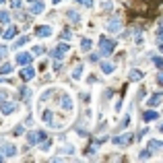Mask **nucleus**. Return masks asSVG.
I'll return each instance as SVG.
<instances>
[{"instance_id": "obj_1", "label": "nucleus", "mask_w": 163, "mask_h": 163, "mask_svg": "<svg viewBox=\"0 0 163 163\" xmlns=\"http://www.w3.org/2000/svg\"><path fill=\"white\" fill-rule=\"evenodd\" d=\"M41 139H44V134H37V132H29V134H27V142H29V145H37Z\"/></svg>"}, {"instance_id": "obj_2", "label": "nucleus", "mask_w": 163, "mask_h": 163, "mask_svg": "<svg viewBox=\"0 0 163 163\" xmlns=\"http://www.w3.org/2000/svg\"><path fill=\"white\" fill-rule=\"evenodd\" d=\"M2 155L15 157V155H17V147H15V145H4V147H2Z\"/></svg>"}, {"instance_id": "obj_3", "label": "nucleus", "mask_w": 163, "mask_h": 163, "mask_svg": "<svg viewBox=\"0 0 163 163\" xmlns=\"http://www.w3.org/2000/svg\"><path fill=\"white\" fill-rule=\"evenodd\" d=\"M99 46H101V50H103L105 54H107V52H112V50H114V44H112V41H109V39H99Z\"/></svg>"}, {"instance_id": "obj_4", "label": "nucleus", "mask_w": 163, "mask_h": 163, "mask_svg": "<svg viewBox=\"0 0 163 163\" xmlns=\"http://www.w3.org/2000/svg\"><path fill=\"white\" fill-rule=\"evenodd\" d=\"M66 52H68V47L66 46H58L56 47V50H54V58H64V54H66Z\"/></svg>"}, {"instance_id": "obj_5", "label": "nucleus", "mask_w": 163, "mask_h": 163, "mask_svg": "<svg viewBox=\"0 0 163 163\" xmlns=\"http://www.w3.org/2000/svg\"><path fill=\"white\" fill-rule=\"evenodd\" d=\"M31 54H19L17 56V64H27V62H31Z\"/></svg>"}, {"instance_id": "obj_6", "label": "nucleus", "mask_w": 163, "mask_h": 163, "mask_svg": "<svg viewBox=\"0 0 163 163\" xmlns=\"http://www.w3.org/2000/svg\"><path fill=\"white\" fill-rule=\"evenodd\" d=\"M35 70L33 68H23L21 70V79H25V81H29V79H33Z\"/></svg>"}, {"instance_id": "obj_7", "label": "nucleus", "mask_w": 163, "mask_h": 163, "mask_svg": "<svg viewBox=\"0 0 163 163\" xmlns=\"http://www.w3.org/2000/svg\"><path fill=\"white\" fill-rule=\"evenodd\" d=\"M130 139H132L130 134H124V136H118V139H114V142H116V145H128Z\"/></svg>"}, {"instance_id": "obj_8", "label": "nucleus", "mask_w": 163, "mask_h": 163, "mask_svg": "<svg viewBox=\"0 0 163 163\" xmlns=\"http://www.w3.org/2000/svg\"><path fill=\"white\" fill-rule=\"evenodd\" d=\"M50 33H52L50 27H39V29H37V35H39V37H50Z\"/></svg>"}, {"instance_id": "obj_9", "label": "nucleus", "mask_w": 163, "mask_h": 163, "mask_svg": "<svg viewBox=\"0 0 163 163\" xmlns=\"http://www.w3.org/2000/svg\"><path fill=\"white\" fill-rule=\"evenodd\" d=\"M159 101H161V93H155V95L151 97V99H149V103H147V105H151V107H155V105L159 103Z\"/></svg>"}, {"instance_id": "obj_10", "label": "nucleus", "mask_w": 163, "mask_h": 163, "mask_svg": "<svg viewBox=\"0 0 163 163\" xmlns=\"http://www.w3.org/2000/svg\"><path fill=\"white\" fill-rule=\"evenodd\" d=\"M2 112H4V114H12V112H15V107H12L11 101H4V103H2Z\"/></svg>"}, {"instance_id": "obj_11", "label": "nucleus", "mask_w": 163, "mask_h": 163, "mask_svg": "<svg viewBox=\"0 0 163 163\" xmlns=\"http://www.w3.org/2000/svg\"><path fill=\"white\" fill-rule=\"evenodd\" d=\"M101 70H103L105 74H112V72H114V66H112L109 62H101Z\"/></svg>"}, {"instance_id": "obj_12", "label": "nucleus", "mask_w": 163, "mask_h": 163, "mask_svg": "<svg viewBox=\"0 0 163 163\" xmlns=\"http://www.w3.org/2000/svg\"><path fill=\"white\" fill-rule=\"evenodd\" d=\"M142 77H145V74H142L140 70H132V72H130V81H140Z\"/></svg>"}, {"instance_id": "obj_13", "label": "nucleus", "mask_w": 163, "mask_h": 163, "mask_svg": "<svg viewBox=\"0 0 163 163\" xmlns=\"http://www.w3.org/2000/svg\"><path fill=\"white\" fill-rule=\"evenodd\" d=\"M41 11H44V4H41V2H35L33 6H31V12H33V15H39Z\"/></svg>"}, {"instance_id": "obj_14", "label": "nucleus", "mask_w": 163, "mask_h": 163, "mask_svg": "<svg viewBox=\"0 0 163 163\" xmlns=\"http://www.w3.org/2000/svg\"><path fill=\"white\" fill-rule=\"evenodd\" d=\"M157 118H159V114H157V112H153V109L145 112V120H157Z\"/></svg>"}, {"instance_id": "obj_15", "label": "nucleus", "mask_w": 163, "mask_h": 163, "mask_svg": "<svg viewBox=\"0 0 163 163\" xmlns=\"http://www.w3.org/2000/svg\"><path fill=\"white\" fill-rule=\"evenodd\" d=\"M107 29H109V31H118V29H120V21H109Z\"/></svg>"}, {"instance_id": "obj_16", "label": "nucleus", "mask_w": 163, "mask_h": 163, "mask_svg": "<svg viewBox=\"0 0 163 163\" xmlns=\"http://www.w3.org/2000/svg\"><path fill=\"white\" fill-rule=\"evenodd\" d=\"M81 74H83V66H77L72 72V79H81Z\"/></svg>"}, {"instance_id": "obj_17", "label": "nucleus", "mask_w": 163, "mask_h": 163, "mask_svg": "<svg viewBox=\"0 0 163 163\" xmlns=\"http://www.w3.org/2000/svg\"><path fill=\"white\" fill-rule=\"evenodd\" d=\"M89 47H91V39H83V41H81V50H85V52H87Z\"/></svg>"}, {"instance_id": "obj_18", "label": "nucleus", "mask_w": 163, "mask_h": 163, "mask_svg": "<svg viewBox=\"0 0 163 163\" xmlns=\"http://www.w3.org/2000/svg\"><path fill=\"white\" fill-rule=\"evenodd\" d=\"M62 107H66V109H70V107H72V101H70V97H64V99H62Z\"/></svg>"}, {"instance_id": "obj_19", "label": "nucleus", "mask_w": 163, "mask_h": 163, "mask_svg": "<svg viewBox=\"0 0 163 163\" xmlns=\"http://www.w3.org/2000/svg\"><path fill=\"white\" fill-rule=\"evenodd\" d=\"M15 33H17V29H15V27H11V29H8V31L4 33V39H11V37H12Z\"/></svg>"}, {"instance_id": "obj_20", "label": "nucleus", "mask_w": 163, "mask_h": 163, "mask_svg": "<svg viewBox=\"0 0 163 163\" xmlns=\"http://www.w3.org/2000/svg\"><path fill=\"white\" fill-rule=\"evenodd\" d=\"M44 120L46 124H52V112H44Z\"/></svg>"}, {"instance_id": "obj_21", "label": "nucleus", "mask_w": 163, "mask_h": 163, "mask_svg": "<svg viewBox=\"0 0 163 163\" xmlns=\"http://www.w3.org/2000/svg\"><path fill=\"white\" fill-rule=\"evenodd\" d=\"M11 64H4V66H2V68H0V72H2V74H8V72H11Z\"/></svg>"}, {"instance_id": "obj_22", "label": "nucleus", "mask_w": 163, "mask_h": 163, "mask_svg": "<svg viewBox=\"0 0 163 163\" xmlns=\"http://www.w3.org/2000/svg\"><path fill=\"white\" fill-rule=\"evenodd\" d=\"M79 4H85V6H93V0H77Z\"/></svg>"}, {"instance_id": "obj_23", "label": "nucleus", "mask_w": 163, "mask_h": 163, "mask_svg": "<svg viewBox=\"0 0 163 163\" xmlns=\"http://www.w3.org/2000/svg\"><path fill=\"white\" fill-rule=\"evenodd\" d=\"M149 145H151V149H159V147H161V142H159V140H151Z\"/></svg>"}, {"instance_id": "obj_24", "label": "nucleus", "mask_w": 163, "mask_h": 163, "mask_svg": "<svg viewBox=\"0 0 163 163\" xmlns=\"http://www.w3.org/2000/svg\"><path fill=\"white\" fill-rule=\"evenodd\" d=\"M0 21L6 23V21H8V12H0Z\"/></svg>"}, {"instance_id": "obj_25", "label": "nucleus", "mask_w": 163, "mask_h": 163, "mask_svg": "<svg viewBox=\"0 0 163 163\" xmlns=\"http://www.w3.org/2000/svg\"><path fill=\"white\" fill-rule=\"evenodd\" d=\"M25 41H27V37H21V39H19V41H17V44H15V47H19V46H23Z\"/></svg>"}, {"instance_id": "obj_26", "label": "nucleus", "mask_w": 163, "mask_h": 163, "mask_svg": "<svg viewBox=\"0 0 163 163\" xmlns=\"http://www.w3.org/2000/svg\"><path fill=\"white\" fill-rule=\"evenodd\" d=\"M19 4H21V0H12V6L15 8H19Z\"/></svg>"}, {"instance_id": "obj_27", "label": "nucleus", "mask_w": 163, "mask_h": 163, "mask_svg": "<svg viewBox=\"0 0 163 163\" xmlns=\"http://www.w3.org/2000/svg\"><path fill=\"white\" fill-rule=\"evenodd\" d=\"M4 54H6V47H0V58H4Z\"/></svg>"}, {"instance_id": "obj_28", "label": "nucleus", "mask_w": 163, "mask_h": 163, "mask_svg": "<svg viewBox=\"0 0 163 163\" xmlns=\"http://www.w3.org/2000/svg\"><path fill=\"white\" fill-rule=\"evenodd\" d=\"M2 2H4V0H0V4H2Z\"/></svg>"}, {"instance_id": "obj_29", "label": "nucleus", "mask_w": 163, "mask_h": 163, "mask_svg": "<svg viewBox=\"0 0 163 163\" xmlns=\"http://www.w3.org/2000/svg\"><path fill=\"white\" fill-rule=\"evenodd\" d=\"M54 2H58V0H54Z\"/></svg>"}, {"instance_id": "obj_30", "label": "nucleus", "mask_w": 163, "mask_h": 163, "mask_svg": "<svg viewBox=\"0 0 163 163\" xmlns=\"http://www.w3.org/2000/svg\"><path fill=\"white\" fill-rule=\"evenodd\" d=\"M0 124H2V120H0Z\"/></svg>"}]
</instances>
